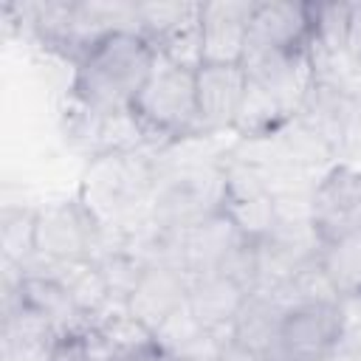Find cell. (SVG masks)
<instances>
[{"label":"cell","mask_w":361,"mask_h":361,"mask_svg":"<svg viewBox=\"0 0 361 361\" xmlns=\"http://www.w3.org/2000/svg\"><path fill=\"white\" fill-rule=\"evenodd\" d=\"M155 62V45L141 31L102 37L73 65L71 96L102 116L127 113Z\"/></svg>","instance_id":"6da1fadb"},{"label":"cell","mask_w":361,"mask_h":361,"mask_svg":"<svg viewBox=\"0 0 361 361\" xmlns=\"http://www.w3.org/2000/svg\"><path fill=\"white\" fill-rule=\"evenodd\" d=\"M130 113L147 133L152 144L180 141L186 135L200 133L197 116V85L195 71L172 65L166 56L155 51L152 71L138 90Z\"/></svg>","instance_id":"7a4b0ae2"},{"label":"cell","mask_w":361,"mask_h":361,"mask_svg":"<svg viewBox=\"0 0 361 361\" xmlns=\"http://www.w3.org/2000/svg\"><path fill=\"white\" fill-rule=\"evenodd\" d=\"M226 203L220 166H197L175 175H164L152 200H149V223L164 231H183L220 212Z\"/></svg>","instance_id":"3957f363"},{"label":"cell","mask_w":361,"mask_h":361,"mask_svg":"<svg viewBox=\"0 0 361 361\" xmlns=\"http://www.w3.org/2000/svg\"><path fill=\"white\" fill-rule=\"evenodd\" d=\"M107 226L85 200H59L37 209L34 248L54 259H96Z\"/></svg>","instance_id":"277c9868"},{"label":"cell","mask_w":361,"mask_h":361,"mask_svg":"<svg viewBox=\"0 0 361 361\" xmlns=\"http://www.w3.org/2000/svg\"><path fill=\"white\" fill-rule=\"evenodd\" d=\"M341 305H296L285 310L271 361H322L341 338Z\"/></svg>","instance_id":"5b68a950"},{"label":"cell","mask_w":361,"mask_h":361,"mask_svg":"<svg viewBox=\"0 0 361 361\" xmlns=\"http://www.w3.org/2000/svg\"><path fill=\"white\" fill-rule=\"evenodd\" d=\"M240 65L245 76L262 90H268L290 118L299 113L307 90L313 87V68H310L307 48H299V51L245 48Z\"/></svg>","instance_id":"8992f818"},{"label":"cell","mask_w":361,"mask_h":361,"mask_svg":"<svg viewBox=\"0 0 361 361\" xmlns=\"http://www.w3.org/2000/svg\"><path fill=\"white\" fill-rule=\"evenodd\" d=\"M358 206H361V169L347 164H336L324 169L310 192V223L316 226L322 243L355 231Z\"/></svg>","instance_id":"52a82bcc"},{"label":"cell","mask_w":361,"mask_h":361,"mask_svg":"<svg viewBox=\"0 0 361 361\" xmlns=\"http://www.w3.org/2000/svg\"><path fill=\"white\" fill-rule=\"evenodd\" d=\"M254 0H212L203 3V65H240L248 42Z\"/></svg>","instance_id":"ba28073f"},{"label":"cell","mask_w":361,"mask_h":361,"mask_svg":"<svg viewBox=\"0 0 361 361\" xmlns=\"http://www.w3.org/2000/svg\"><path fill=\"white\" fill-rule=\"evenodd\" d=\"M313 34V3H257L245 48L299 51Z\"/></svg>","instance_id":"9c48e42d"},{"label":"cell","mask_w":361,"mask_h":361,"mask_svg":"<svg viewBox=\"0 0 361 361\" xmlns=\"http://www.w3.org/2000/svg\"><path fill=\"white\" fill-rule=\"evenodd\" d=\"M293 118H299L307 130H313L322 141H327V147L338 155L347 147V141L355 135V124L361 118V99H353L341 90L313 82Z\"/></svg>","instance_id":"30bf717a"},{"label":"cell","mask_w":361,"mask_h":361,"mask_svg":"<svg viewBox=\"0 0 361 361\" xmlns=\"http://www.w3.org/2000/svg\"><path fill=\"white\" fill-rule=\"evenodd\" d=\"M195 85H197L200 133L231 130L245 93L243 65H203L195 73Z\"/></svg>","instance_id":"8fae6325"},{"label":"cell","mask_w":361,"mask_h":361,"mask_svg":"<svg viewBox=\"0 0 361 361\" xmlns=\"http://www.w3.org/2000/svg\"><path fill=\"white\" fill-rule=\"evenodd\" d=\"M248 240L234 220L220 209L214 214H209L206 220H200L192 228L178 231V248H180V268L192 276V274H209L217 271L220 262L243 243Z\"/></svg>","instance_id":"7c38bea8"},{"label":"cell","mask_w":361,"mask_h":361,"mask_svg":"<svg viewBox=\"0 0 361 361\" xmlns=\"http://www.w3.org/2000/svg\"><path fill=\"white\" fill-rule=\"evenodd\" d=\"M245 299H248V293L237 282H231L228 276H223L217 271L189 276L186 307L206 330H212L223 338H231V324H234L240 307L245 305Z\"/></svg>","instance_id":"4fadbf2b"},{"label":"cell","mask_w":361,"mask_h":361,"mask_svg":"<svg viewBox=\"0 0 361 361\" xmlns=\"http://www.w3.org/2000/svg\"><path fill=\"white\" fill-rule=\"evenodd\" d=\"M189 296V274L172 265H149L133 296L127 299V310L144 322L152 333L164 324L178 307L186 305Z\"/></svg>","instance_id":"5bb4252c"},{"label":"cell","mask_w":361,"mask_h":361,"mask_svg":"<svg viewBox=\"0 0 361 361\" xmlns=\"http://www.w3.org/2000/svg\"><path fill=\"white\" fill-rule=\"evenodd\" d=\"M17 296L28 307H34L37 313H42L56 327L59 338L93 327L90 319L79 310V305L68 293V288L62 282H56V279H48V276H23Z\"/></svg>","instance_id":"9a60e30c"},{"label":"cell","mask_w":361,"mask_h":361,"mask_svg":"<svg viewBox=\"0 0 361 361\" xmlns=\"http://www.w3.org/2000/svg\"><path fill=\"white\" fill-rule=\"evenodd\" d=\"M226 338L206 330L192 310L183 305L178 307L164 324L155 327V344L161 353H166L172 361H200V358H214L220 353V344Z\"/></svg>","instance_id":"2e32d148"},{"label":"cell","mask_w":361,"mask_h":361,"mask_svg":"<svg viewBox=\"0 0 361 361\" xmlns=\"http://www.w3.org/2000/svg\"><path fill=\"white\" fill-rule=\"evenodd\" d=\"M285 305L271 296V293H251L245 305L240 307L234 324H231V338L271 361L279 338V324L285 316Z\"/></svg>","instance_id":"e0dca14e"},{"label":"cell","mask_w":361,"mask_h":361,"mask_svg":"<svg viewBox=\"0 0 361 361\" xmlns=\"http://www.w3.org/2000/svg\"><path fill=\"white\" fill-rule=\"evenodd\" d=\"M93 327L99 330V336L104 338V344L113 350V355L121 358V361L141 358V355H147L149 350L158 347V344H155V333H152L144 322H138V319L127 310V305H113V307H107V310L93 322Z\"/></svg>","instance_id":"ac0fdd59"},{"label":"cell","mask_w":361,"mask_h":361,"mask_svg":"<svg viewBox=\"0 0 361 361\" xmlns=\"http://www.w3.org/2000/svg\"><path fill=\"white\" fill-rule=\"evenodd\" d=\"M290 121V116L285 113V107L259 85H254L245 76V93L234 118V133L240 138H271L274 133H279L285 124Z\"/></svg>","instance_id":"d6986e66"},{"label":"cell","mask_w":361,"mask_h":361,"mask_svg":"<svg viewBox=\"0 0 361 361\" xmlns=\"http://www.w3.org/2000/svg\"><path fill=\"white\" fill-rule=\"evenodd\" d=\"M319 262L341 299L361 296V228L327 240L319 251Z\"/></svg>","instance_id":"ffe728a7"},{"label":"cell","mask_w":361,"mask_h":361,"mask_svg":"<svg viewBox=\"0 0 361 361\" xmlns=\"http://www.w3.org/2000/svg\"><path fill=\"white\" fill-rule=\"evenodd\" d=\"M203 3H189L183 20L155 45L161 56H166L172 65L186 68V71H200L203 68V25H200Z\"/></svg>","instance_id":"44dd1931"},{"label":"cell","mask_w":361,"mask_h":361,"mask_svg":"<svg viewBox=\"0 0 361 361\" xmlns=\"http://www.w3.org/2000/svg\"><path fill=\"white\" fill-rule=\"evenodd\" d=\"M274 141H276L279 158L285 164H293V166L307 169V172H313V169H319L336 158V152L327 147V141H322L299 118H290L279 133H274Z\"/></svg>","instance_id":"7402d4cb"},{"label":"cell","mask_w":361,"mask_h":361,"mask_svg":"<svg viewBox=\"0 0 361 361\" xmlns=\"http://www.w3.org/2000/svg\"><path fill=\"white\" fill-rule=\"evenodd\" d=\"M93 262H96V268H99V274H102V279H104L110 296H113L116 302H121V305H127V299L133 296V290L138 288V282L144 279V274H147V268H149V265H147L135 251H130L127 245L110 248V251L99 254Z\"/></svg>","instance_id":"603a6c76"},{"label":"cell","mask_w":361,"mask_h":361,"mask_svg":"<svg viewBox=\"0 0 361 361\" xmlns=\"http://www.w3.org/2000/svg\"><path fill=\"white\" fill-rule=\"evenodd\" d=\"M34 223H37V209H28V206L3 209V214H0L3 259L23 265L37 251L34 248Z\"/></svg>","instance_id":"cb8c5ba5"},{"label":"cell","mask_w":361,"mask_h":361,"mask_svg":"<svg viewBox=\"0 0 361 361\" xmlns=\"http://www.w3.org/2000/svg\"><path fill=\"white\" fill-rule=\"evenodd\" d=\"M347 23L350 3H313V34L307 45H319L327 51L347 48Z\"/></svg>","instance_id":"d4e9b609"},{"label":"cell","mask_w":361,"mask_h":361,"mask_svg":"<svg viewBox=\"0 0 361 361\" xmlns=\"http://www.w3.org/2000/svg\"><path fill=\"white\" fill-rule=\"evenodd\" d=\"M223 212L234 220V226L248 237V240H259L271 231L274 220H276V209H274V195H257L248 200H231L223 206Z\"/></svg>","instance_id":"484cf974"},{"label":"cell","mask_w":361,"mask_h":361,"mask_svg":"<svg viewBox=\"0 0 361 361\" xmlns=\"http://www.w3.org/2000/svg\"><path fill=\"white\" fill-rule=\"evenodd\" d=\"M189 3H135V20H138V31L158 45L186 14Z\"/></svg>","instance_id":"4316f807"},{"label":"cell","mask_w":361,"mask_h":361,"mask_svg":"<svg viewBox=\"0 0 361 361\" xmlns=\"http://www.w3.org/2000/svg\"><path fill=\"white\" fill-rule=\"evenodd\" d=\"M217 274L237 282L248 296L257 290V240H243L217 268Z\"/></svg>","instance_id":"83f0119b"},{"label":"cell","mask_w":361,"mask_h":361,"mask_svg":"<svg viewBox=\"0 0 361 361\" xmlns=\"http://www.w3.org/2000/svg\"><path fill=\"white\" fill-rule=\"evenodd\" d=\"M347 51L353 59L361 62V3H350V23H347Z\"/></svg>","instance_id":"f1b7e54d"},{"label":"cell","mask_w":361,"mask_h":361,"mask_svg":"<svg viewBox=\"0 0 361 361\" xmlns=\"http://www.w3.org/2000/svg\"><path fill=\"white\" fill-rule=\"evenodd\" d=\"M217 358H220V361H268L265 355H259V353H254V350L237 344L234 338H226V341L220 344Z\"/></svg>","instance_id":"f546056e"},{"label":"cell","mask_w":361,"mask_h":361,"mask_svg":"<svg viewBox=\"0 0 361 361\" xmlns=\"http://www.w3.org/2000/svg\"><path fill=\"white\" fill-rule=\"evenodd\" d=\"M133 361H172V358H169L166 353H161V350L155 347V350H149L147 355H141V358H133Z\"/></svg>","instance_id":"4dcf8cb0"}]
</instances>
